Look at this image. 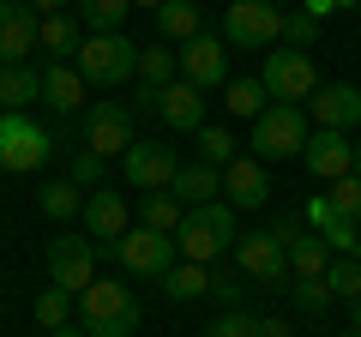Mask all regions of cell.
<instances>
[{"mask_svg": "<svg viewBox=\"0 0 361 337\" xmlns=\"http://www.w3.org/2000/svg\"><path fill=\"white\" fill-rule=\"evenodd\" d=\"M145 319V301L133 295L127 283H115V277H97V283L78 295V325H85V337H133Z\"/></svg>", "mask_w": 361, "mask_h": 337, "instance_id": "obj_1", "label": "cell"}, {"mask_svg": "<svg viewBox=\"0 0 361 337\" xmlns=\"http://www.w3.org/2000/svg\"><path fill=\"white\" fill-rule=\"evenodd\" d=\"M175 247H180V259H193V265L229 259V247H235V205L229 199L193 205L187 217H180V229H175Z\"/></svg>", "mask_w": 361, "mask_h": 337, "instance_id": "obj_2", "label": "cell"}, {"mask_svg": "<svg viewBox=\"0 0 361 337\" xmlns=\"http://www.w3.org/2000/svg\"><path fill=\"white\" fill-rule=\"evenodd\" d=\"M73 66H78L85 85H97V91H121V85L139 78V42L121 37V30L115 37H85L78 54H73Z\"/></svg>", "mask_w": 361, "mask_h": 337, "instance_id": "obj_3", "label": "cell"}, {"mask_svg": "<svg viewBox=\"0 0 361 337\" xmlns=\"http://www.w3.org/2000/svg\"><path fill=\"white\" fill-rule=\"evenodd\" d=\"M307 109H295V103H271L265 115L253 121V157L259 163H283V157H301V145H307Z\"/></svg>", "mask_w": 361, "mask_h": 337, "instance_id": "obj_4", "label": "cell"}, {"mask_svg": "<svg viewBox=\"0 0 361 337\" xmlns=\"http://www.w3.org/2000/svg\"><path fill=\"white\" fill-rule=\"evenodd\" d=\"M259 85H265L271 103L307 109V97L319 91V66H313L307 49H271V54H265V73H259Z\"/></svg>", "mask_w": 361, "mask_h": 337, "instance_id": "obj_5", "label": "cell"}, {"mask_svg": "<svg viewBox=\"0 0 361 337\" xmlns=\"http://www.w3.org/2000/svg\"><path fill=\"white\" fill-rule=\"evenodd\" d=\"M223 42L229 49H277L283 42V6H271V0H229L223 6Z\"/></svg>", "mask_w": 361, "mask_h": 337, "instance_id": "obj_6", "label": "cell"}, {"mask_svg": "<svg viewBox=\"0 0 361 337\" xmlns=\"http://www.w3.org/2000/svg\"><path fill=\"white\" fill-rule=\"evenodd\" d=\"M42 265H49V283L66 289V295H85L90 283H97V241H85V235H54L49 247H42Z\"/></svg>", "mask_w": 361, "mask_h": 337, "instance_id": "obj_7", "label": "cell"}, {"mask_svg": "<svg viewBox=\"0 0 361 337\" xmlns=\"http://www.w3.org/2000/svg\"><path fill=\"white\" fill-rule=\"evenodd\" d=\"M54 157V133L37 127L30 115H0V168L6 175H30Z\"/></svg>", "mask_w": 361, "mask_h": 337, "instance_id": "obj_8", "label": "cell"}, {"mask_svg": "<svg viewBox=\"0 0 361 337\" xmlns=\"http://www.w3.org/2000/svg\"><path fill=\"white\" fill-rule=\"evenodd\" d=\"M235 271H241L247 283H259V289H289V253H283V241H277L271 229L235 235Z\"/></svg>", "mask_w": 361, "mask_h": 337, "instance_id": "obj_9", "label": "cell"}, {"mask_svg": "<svg viewBox=\"0 0 361 337\" xmlns=\"http://www.w3.org/2000/svg\"><path fill=\"white\" fill-rule=\"evenodd\" d=\"M175 168H180V151L163 139H133L127 157H121V175H127L133 193H169Z\"/></svg>", "mask_w": 361, "mask_h": 337, "instance_id": "obj_10", "label": "cell"}, {"mask_svg": "<svg viewBox=\"0 0 361 337\" xmlns=\"http://www.w3.org/2000/svg\"><path fill=\"white\" fill-rule=\"evenodd\" d=\"M109 253H115V259L127 265L133 277H157V283H163V271L180 259L175 235H157V229H145V223H139V229H127L115 247H109Z\"/></svg>", "mask_w": 361, "mask_h": 337, "instance_id": "obj_11", "label": "cell"}, {"mask_svg": "<svg viewBox=\"0 0 361 337\" xmlns=\"http://www.w3.org/2000/svg\"><path fill=\"white\" fill-rule=\"evenodd\" d=\"M133 145V109L115 103V97H103V103L85 109V151H97L109 163V157H127Z\"/></svg>", "mask_w": 361, "mask_h": 337, "instance_id": "obj_12", "label": "cell"}, {"mask_svg": "<svg viewBox=\"0 0 361 337\" xmlns=\"http://www.w3.org/2000/svg\"><path fill=\"white\" fill-rule=\"evenodd\" d=\"M175 61H180V78H187L193 91H223V85H229V42L211 37V30L193 37V42H180Z\"/></svg>", "mask_w": 361, "mask_h": 337, "instance_id": "obj_13", "label": "cell"}, {"mask_svg": "<svg viewBox=\"0 0 361 337\" xmlns=\"http://www.w3.org/2000/svg\"><path fill=\"white\" fill-rule=\"evenodd\" d=\"M301 163H307L313 181H343V175H355V139L349 133H331V127H313L307 145H301Z\"/></svg>", "mask_w": 361, "mask_h": 337, "instance_id": "obj_14", "label": "cell"}, {"mask_svg": "<svg viewBox=\"0 0 361 337\" xmlns=\"http://www.w3.org/2000/svg\"><path fill=\"white\" fill-rule=\"evenodd\" d=\"M85 241H103V247H115L121 235L133 229V211H127V199L121 193H103V187H90L85 193Z\"/></svg>", "mask_w": 361, "mask_h": 337, "instance_id": "obj_15", "label": "cell"}, {"mask_svg": "<svg viewBox=\"0 0 361 337\" xmlns=\"http://www.w3.org/2000/svg\"><path fill=\"white\" fill-rule=\"evenodd\" d=\"M37 25L42 18L30 13L25 0H0V66H25L30 49H37Z\"/></svg>", "mask_w": 361, "mask_h": 337, "instance_id": "obj_16", "label": "cell"}, {"mask_svg": "<svg viewBox=\"0 0 361 337\" xmlns=\"http://www.w3.org/2000/svg\"><path fill=\"white\" fill-rule=\"evenodd\" d=\"M307 121L313 127H331V133L361 127V91L355 85H319V91L307 97Z\"/></svg>", "mask_w": 361, "mask_h": 337, "instance_id": "obj_17", "label": "cell"}, {"mask_svg": "<svg viewBox=\"0 0 361 337\" xmlns=\"http://www.w3.org/2000/svg\"><path fill=\"white\" fill-rule=\"evenodd\" d=\"M307 223H313V235L331 247L337 259H361V223H349V217H343V211H337L325 193L307 205Z\"/></svg>", "mask_w": 361, "mask_h": 337, "instance_id": "obj_18", "label": "cell"}, {"mask_svg": "<svg viewBox=\"0 0 361 337\" xmlns=\"http://www.w3.org/2000/svg\"><path fill=\"white\" fill-rule=\"evenodd\" d=\"M223 193H229L235 211H259L271 199V168L259 163V157H235V163L223 168Z\"/></svg>", "mask_w": 361, "mask_h": 337, "instance_id": "obj_19", "label": "cell"}, {"mask_svg": "<svg viewBox=\"0 0 361 337\" xmlns=\"http://www.w3.org/2000/svg\"><path fill=\"white\" fill-rule=\"evenodd\" d=\"M42 103H49L54 115H78V109H85V78H78L73 61H49L42 66Z\"/></svg>", "mask_w": 361, "mask_h": 337, "instance_id": "obj_20", "label": "cell"}, {"mask_svg": "<svg viewBox=\"0 0 361 337\" xmlns=\"http://www.w3.org/2000/svg\"><path fill=\"white\" fill-rule=\"evenodd\" d=\"M163 127H175V133H199L205 127V91H193L187 78H175V85H163Z\"/></svg>", "mask_w": 361, "mask_h": 337, "instance_id": "obj_21", "label": "cell"}, {"mask_svg": "<svg viewBox=\"0 0 361 337\" xmlns=\"http://www.w3.org/2000/svg\"><path fill=\"white\" fill-rule=\"evenodd\" d=\"M169 193H175L187 211H193V205H211V199L223 193V168H211V163H180L175 181H169Z\"/></svg>", "mask_w": 361, "mask_h": 337, "instance_id": "obj_22", "label": "cell"}, {"mask_svg": "<svg viewBox=\"0 0 361 337\" xmlns=\"http://www.w3.org/2000/svg\"><path fill=\"white\" fill-rule=\"evenodd\" d=\"M30 103H42V73L37 66H0V115H25Z\"/></svg>", "mask_w": 361, "mask_h": 337, "instance_id": "obj_23", "label": "cell"}, {"mask_svg": "<svg viewBox=\"0 0 361 337\" xmlns=\"http://www.w3.org/2000/svg\"><path fill=\"white\" fill-rule=\"evenodd\" d=\"M157 37H163V42L205 37V13H199V0H163V6H157Z\"/></svg>", "mask_w": 361, "mask_h": 337, "instance_id": "obj_24", "label": "cell"}, {"mask_svg": "<svg viewBox=\"0 0 361 337\" xmlns=\"http://www.w3.org/2000/svg\"><path fill=\"white\" fill-rule=\"evenodd\" d=\"M78 42H85V25H78V13H54L37 25V49L49 54V61H73Z\"/></svg>", "mask_w": 361, "mask_h": 337, "instance_id": "obj_25", "label": "cell"}, {"mask_svg": "<svg viewBox=\"0 0 361 337\" xmlns=\"http://www.w3.org/2000/svg\"><path fill=\"white\" fill-rule=\"evenodd\" d=\"M163 295L175 301V307H180V301H199V295H211V265L175 259V265L163 271Z\"/></svg>", "mask_w": 361, "mask_h": 337, "instance_id": "obj_26", "label": "cell"}, {"mask_svg": "<svg viewBox=\"0 0 361 337\" xmlns=\"http://www.w3.org/2000/svg\"><path fill=\"white\" fill-rule=\"evenodd\" d=\"M283 253H289V283H295V277H325V265H331V247H325L313 229H301Z\"/></svg>", "mask_w": 361, "mask_h": 337, "instance_id": "obj_27", "label": "cell"}, {"mask_svg": "<svg viewBox=\"0 0 361 337\" xmlns=\"http://www.w3.org/2000/svg\"><path fill=\"white\" fill-rule=\"evenodd\" d=\"M133 0H78V25H85V37H115L121 25H127Z\"/></svg>", "mask_w": 361, "mask_h": 337, "instance_id": "obj_28", "label": "cell"}, {"mask_svg": "<svg viewBox=\"0 0 361 337\" xmlns=\"http://www.w3.org/2000/svg\"><path fill=\"white\" fill-rule=\"evenodd\" d=\"M180 217H187V211H180V199H175V193H139V223H145V229L175 235V229H180Z\"/></svg>", "mask_w": 361, "mask_h": 337, "instance_id": "obj_29", "label": "cell"}, {"mask_svg": "<svg viewBox=\"0 0 361 337\" xmlns=\"http://www.w3.org/2000/svg\"><path fill=\"white\" fill-rule=\"evenodd\" d=\"M223 103H229V115L259 121V115L271 109V97H265V85H259V78H229V85H223Z\"/></svg>", "mask_w": 361, "mask_h": 337, "instance_id": "obj_30", "label": "cell"}, {"mask_svg": "<svg viewBox=\"0 0 361 337\" xmlns=\"http://www.w3.org/2000/svg\"><path fill=\"white\" fill-rule=\"evenodd\" d=\"M180 78V61H175V49H163V42H151V49H139V85H175Z\"/></svg>", "mask_w": 361, "mask_h": 337, "instance_id": "obj_31", "label": "cell"}, {"mask_svg": "<svg viewBox=\"0 0 361 337\" xmlns=\"http://www.w3.org/2000/svg\"><path fill=\"white\" fill-rule=\"evenodd\" d=\"M37 205H42V217H54V223H66V217H78V211H85V193H78L73 181H42V193H37Z\"/></svg>", "mask_w": 361, "mask_h": 337, "instance_id": "obj_32", "label": "cell"}, {"mask_svg": "<svg viewBox=\"0 0 361 337\" xmlns=\"http://www.w3.org/2000/svg\"><path fill=\"white\" fill-rule=\"evenodd\" d=\"M193 139H199V163H211V168H229V163H235V139H229V127H211V121H205Z\"/></svg>", "mask_w": 361, "mask_h": 337, "instance_id": "obj_33", "label": "cell"}, {"mask_svg": "<svg viewBox=\"0 0 361 337\" xmlns=\"http://www.w3.org/2000/svg\"><path fill=\"white\" fill-rule=\"evenodd\" d=\"M325 289L337 301H361V259H331L325 265Z\"/></svg>", "mask_w": 361, "mask_h": 337, "instance_id": "obj_34", "label": "cell"}, {"mask_svg": "<svg viewBox=\"0 0 361 337\" xmlns=\"http://www.w3.org/2000/svg\"><path fill=\"white\" fill-rule=\"evenodd\" d=\"M289 301H295L301 313H325L337 295L325 289V277H295V283H289Z\"/></svg>", "mask_w": 361, "mask_h": 337, "instance_id": "obj_35", "label": "cell"}, {"mask_svg": "<svg viewBox=\"0 0 361 337\" xmlns=\"http://www.w3.org/2000/svg\"><path fill=\"white\" fill-rule=\"evenodd\" d=\"M205 337H259V313L229 307V313H217V319L205 325Z\"/></svg>", "mask_w": 361, "mask_h": 337, "instance_id": "obj_36", "label": "cell"}, {"mask_svg": "<svg viewBox=\"0 0 361 337\" xmlns=\"http://www.w3.org/2000/svg\"><path fill=\"white\" fill-rule=\"evenodd\" d=\"M211 301H217L223 313H229V307H247V289H241V277H235L229 265H211Z\"/></svg>", "mask_w": 361, "mask_h": 337, "instance_id": "obj_37", "label": "cell"}, {"mask_svg": "<svg viewBox=\"0 0 361 337\" xmlns=\"http://www.w3.org/2000/svg\"><path fill=\"white\" fill-rule=\"evenodd\" d=\"M66 313H73V295H66V289H42L37 295V325L42 331H61Z\"/></svg>", "mask_w": 361, "mask_h": 337, "instance_id": "obj_38", "label": "cell"}, {"mask_svg": "<svg viewBox=\"0 0 361 337\" xmlns=\"http://www.w3.org/2000/svg\"><path fill=\"white\" fill-rule=\"evenodd\" d=\"M325 199H331V205L343 211L349 223H361V175H343V181H331V187H325Z\"/></svg>", "mask_w": 361, "mask_h": 337, "instance_id": "obj_39", "label": "cell"}, {"mask_svg": "<svg viewBox=\"0 0 361 337\" xmlns=\"http://www.w3.org/2000/svg\"><path fill=\"white\" fill-rule=\"evenodd\" d=\"M283 42H289V49H313V42H319V18L283 13Z\"/></svg>", "mask_w": 361, "mask_h": 337, "instance_id": "obj_40", "label": "cell"}, {"mask_svg": "<svg viewBox=\"0 0 361 337\" xmlns=\"http://www.w3.org/2000/svg\"><path fill=\"white\" fill-rule=\"evenodd\" d=\"M103 175H109V163L97 151H78L73 157V187H103Z\"/></svg>", "mask_w": 361, "mask_h": 337, "instance_id": "obj_41", "label": "cell"}, {"mask_svg": "<svg viewBox=\"0 0 361 337\" xmlns=\"http://www.w3.org/2000/svg\"><path fill=\"white\" fill-rule=\"evenodd\" d=\"M163 109V91L157 85H133V115H157Z\"/></svg>", "mask_w": 361, "mask_h": 337, "instance_id": "obj_42", "label": "cell"}, {"mask_svg": "<svg viewBox=\"0 0 361 337\" xmlns=\"http://www.w3.org/2000/svg\"><path fill=\"white\" fill-rule=\"evenodd\" d=\"M301 13H307V18H319V25H325V18L337 13V0H301Z\"/></svg>", "mask_w": 361, "mask_h": 337, "instance_id": "obj_43", "label": "cell"}, {"mask_svg": "<svg viewBox=\"0 0 361 337\" xmlns=\"http://www.w3.org/2000/svg\"><path fill=\"white\" fill-rule=\"evenodd\" d=\"M25 6H30L37 18H54V13H66V0H25Z\"/></svg>", "mask_w": 361, "mask_h": 337, "instance_id": "obj_44", "label": "cell"}, {"mask_svg": "<svg viewBox=\"0 0 361 337\" xmlns=\"http://www.w3.org/2000/svg\"><path fill=\"white\" fill-rule=\"evenodd\" d=\"M259 337H295V331H289V319H259Z\"/></svg>", "mask_w": 361, "mask_h": 337, "instance_id": "obj_45", "label": "cell"}, {"mask_svg": "<svg viewBox=\"0 0 361 337\" xmlns=\"http://www.w3.org/2000/svg\"><path fill=\"white\" fill-rule=\"evenodd\" d=\"M49 337H85V325H61V331H49Z\"/></svg>", "mask_w": 361, "mask_h": 337, "instance_id": "obj_46", "label": "cell"}, {"mask_svg": "<svg viewBox=\"0 0 361 337\" xmlns=\"http://www.w3.org/2000/svg\"><path fill=\"white\" fill-rule=\"evenodd\" d=\"M349 319H355V331H361V301H349Z\"/></svg>", "mask_w": 361, "mask_h": 337, "instance_id": "obj_47", "label": "cell"}, {"mask_svg": "<svg viewBox=\"0 0 361 337\" xmlns=\"http://www.w3.org/2000/svg\"><path fill=\"white\" fill-rule=\"evenodd\" d=\"M133 6H145V13H157V6H163V0H133Z\"/></svg>", "mask_w": 361, "mask_h": 337, "instance_id": "obj_48", "label": "cell"}, {"mask_svg": "<svg viewBox=\"0 0 361 337\" xmlns=\"http://www.w3.org/2000/svg\"><path fill=\"white\" fill-rule=\"evenodd\" d=\"M355 175H361V139H355Z\"/></svg>", "mask_w": 361, "mask_h": 337, "instance_id": "obj_49", "label": "cell"}, {"mask_svg": "<svg viewBox=\"0 0 361 337\" xmlns=\"http://www.w3.org/2000/svg\"><path fill=\"white\" fill-rule=\"evenodd\" d=\"M337 6H361V0H337Z\"/></svg>", "mask_w": 361, "mask_h": 337, "instance_id": "obj_50", "label": "cell"}, {"mask_svg": "<svg viewBox=\"0 0 361 337\" xmlns=\"http://www.w3.org/2000/svg\"><path fill=\"white\" fill-rule=\"evenodd\" d=\"M343 337H361V331H343Z\"/></svg>", "mask_w": 361, "mask_h": 337, "instance_id": "obj_51", "label": "cell"}, {"mask_svg": "<svg viewBox=\"0 0 361 337\" xmlns=\"http://www.w3.org/2000/svg\"><path fill=\"white\" fill-rule=\"evenodd\" d=\"M271 6H277V0H271Z\"/></svg>", "mask_w": 361, "mask_h": 337, "instance_id": "obj_52", "label": "cell"}]
</instances>
